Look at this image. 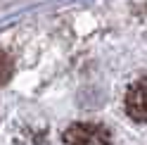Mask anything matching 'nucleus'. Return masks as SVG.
<instances>
[{
  "mask_svg": "<svg viewBox=\"0 0 147 145\" xmlns=\"http://www.w3.org/2000/svg\"><path fill=\"white\" fill-rule=\"evenodd\" d=\"M12 71H14V62H12V57L7 55L5 50H0V88H3L7 81L12 79Z\"/></svg>",
  "mask_w": 147,
  "mask_h": 145,
  "instance_id": "nucleus-3",
  "label": "nucleus"
},
{
  "mask_svg": "<svg viewBox=\"0 0 147 145\" xmlns=\"http://www.w3.org/2000/svg\"><path fill=\"white\" fill-rule=\"evenodd\" d=\"M62 143L64 145H112V133L107 126L97 121H78L64 131Z\"/></svg>",
  "mask_w": 147,
  "mask_h": 145,
  "instance_id": "nucleus-1",
  "label": "nucleus"
},
{
  "mask_svg": "<svg viewBox=\"0 0 147 145\" xmlns=\"http://www.w3.org/2000/svg\"><path fill=\"white\" fill-rule=\"evenodd\" d=\"M126 114L138 124H147V76L133 81L123 98Z\"/></svg>",
  "mask_w": 147,
  "mask_h": 145,
  "instance_id": "nucleus-2",
  "label": "nucleus"
}]
</instances>
